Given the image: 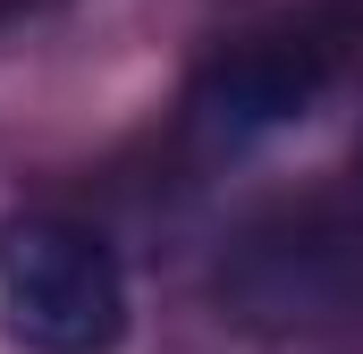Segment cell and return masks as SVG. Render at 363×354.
I'll return each instance as SVG.
<instances>
[{
  "instance_id": "cell-2",
  "label": "cell",
  "mask_w": 363,
  "mask_h": 354,
  "mask_svg": "<svg viewBox=\"0 0 363 354\" xmlns=\"http://www.w3.org/2000/svg\"><path fill=\"white\" fill-rule=\"evenodd\" d=\"M338 34L330 25H279V34H245L228 42L194 93H186V127L211 152H254L287 127H304L321 110V93L338 85Z\"/></svg>"
},
{
  "instance_id": "cell-1",
  "label": "cell",
  "mask_w": 363,
  "mask_h": 354,
  "mask_svg": "<svg viewBox=\"0 0 363 354\" xmlns=\"http://www.w3.org/2000/svg\"><path fill=\"white\" fill-rule=\"evenodd\" d=\"M135 295L118 245L68 211L0 219V338L17 354H118Z\"/></svg>"
}]
</instances>
